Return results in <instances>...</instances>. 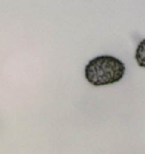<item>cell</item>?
<instances>
[{
    "label": "cell",
    "mask_w": 145,
    "mask_h": 154,
    "mask_svg": "<svg viewBox=\"0 0 145 154\" xmlns=\"http://www.w3.org/2000/svg\"><path fill=\"white\" fill-rule=\"evenodd\" d=\"M126 72L124 63L109 55L99 56L90 60L85 67V78L93 86L108 85L123 78Z\"/></svg>",
    "instance_id": "cell-1"
},
{
    "label": "cell",
    "mask_w": 145,
    "mask_h": 154,
    "mask_svg": "<svg viewBox=\"0 0 145 154\" xmlns=\"http://www.w3.org/2000/svg\"><path fill=\"white\" fill-rule=\"evenodd\" d=\"M135 57L138 66L145 69V39L138 44Z\"/></svg>",
    "instance_id": "cell-2"
}]
</instances>
